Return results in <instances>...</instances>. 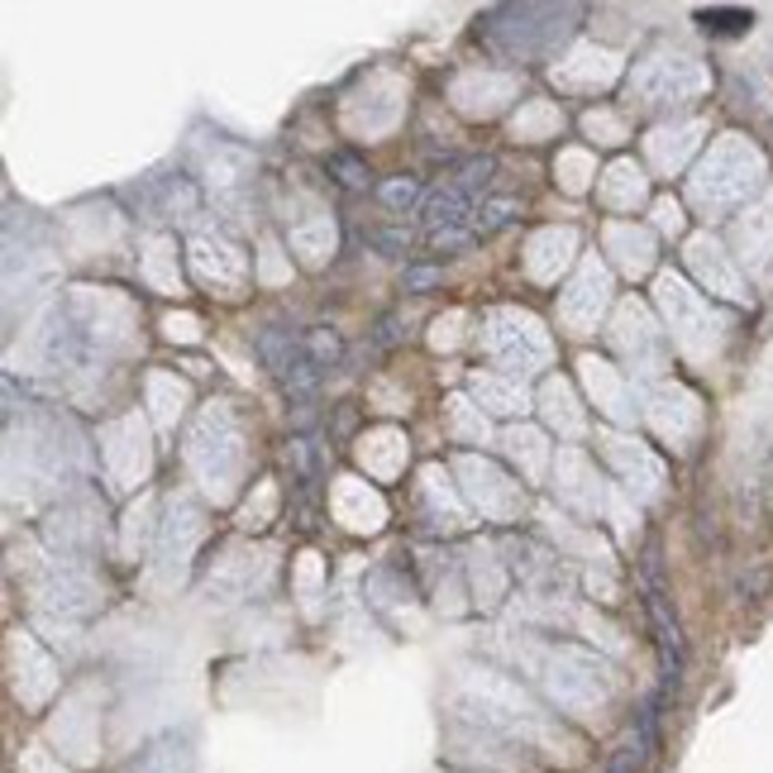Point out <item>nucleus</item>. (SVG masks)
Listing matches in <instances>:
<instances>
[{
	"mask_svg": "<svg viewBox=\"0 0 773 773\" xmlns=\"http://www.w3.org/2000/svg\"><path fill=\"white\" fill-rule=\"evenodd\" d=\"M697 20H702L706 29H716V34H740V29L750 24V14H745V10H702Z\"/></svg>",
	"mask_w": 773,
	"mask_h": 773,
	"instance_id": "423d86ee",
	"label": "nucleus"
},
{
	"mask_svg": "<svg viewBox=\"0 0 773 773\" xmlns=\"http://www.w3.org/2000/svg\"><path fill=\"white\" fill-rule=\"evenodd\" d=\"M492 168H496L492 158H469V163H463V172H459V182H454V187H459V191H469V197H473L478 187H488Z\"/></svg>",
	"mask_w": 773,
	"mask_h": 773,
	"instance_id": "0eeeda50",
	"label": "nucleus"
},
{
	"mask_svg": "<svg viewBox=\"0 0 773 773\" xmlns=\"http://www.w3.org/2000/svg\"><path fill=\"white\" fill-rule=\"evenodd\" d=\"M521 215V205L515 201H488L478 211V234H496V230H506V224Z\"/></svg>",
	"mask_w": 773,
	"mask_h": 773,
	"instance_id": "20e7f679",
	"label": "nucleus"
},
{
	"mask_svg": "<svg viewBox=\"0 0 773 773\" xmlns=\"http://www.w3.org/2000/svg\"><path fill=\"white\" fill-rule=\"evenodd\" d=\"M769 583H773V573L764 569V573H754V578H745V583H740V592H745V598H764V592H769Z\"/></svg>",
	"mask_w": 773,
	"mask_h": 773,
	"instance_id": "9b49d317",
	"label": "nucleus"
},
{
	"mask_svg": "<svg viewBox=\"0 0 773 773\" xmlns=\"http://www.w3.org/2000/svg\"><path fill=\"white\" fill-rule=\"evenodd\" d=\"M434 282V272L430 268H415V272H406V287H430Z\"/></svg>",
	"mask_w": 773,
	"mask_h": 773,
	"instance_id": "f8f14e48",
	"label": "nucleus"
},
{
	"mask_svg": "<svg viewBox=\"0 0 773 773\" xmlns=\"http://www.w3.org/2000/svg\"><path fill=\"white\" fill-rule=\"evenodd\" d=\"M330 168H340L349 187H368V177H363V168L353 163V158H330Z\"/></svg>",
	"mask_w": 773,
	"mask_h": 773,
	"instance_id": "9d476101",
	"label": "nucleus"
},
{
	"mask_svg": "<svg viewBox=\"0 0 773 773\" xmlns=\"http://www.w3.org/2000/svg\"><path fill=\"white\" fill-rule=\"evenodd\" d=\"M644 606H650L659 650H664V692H669L673 683H679V673H683V631H679V616L669 611V598H664V588H659V583H650V592H644Z\"/></svg>",
	"mask_w": 773,
	"mask_h": 773,
	"instance_id": "f257e3e1",
	"label": "nucleus"
},
{
	"mask_svg": "<svg viewBox=\"0 0 773 773\" xmlns=\"http://www.w3.org/2000/svg\"><path fill=\"white\" fill-rule=\"evenodd\" d=\"M301 344H305V353H311V363L320 368V373L340 368V359H344V340H340V330H330V325L305 330V334H301Z\"/></svg>",
	"mask_w": 773,
	"mask_h": 773,
	"instance_id": "7ed1b4c3",
	"label": "nucleus"
},
{
	"mask_svg": "<svg viewBox=\"0 0 773 773\" xmlns=\"http://www.w3.org/2000/svg\"><path fill=\"white\" fill-rule=\"evenodd\" d=\"M425 220H430V230L440 234V230H469V220H473V197L469 191H459V187H440L434 197L425 201Z\"/></svg>",
	"mask_w": 773,
	"mask_h": 773,
	"instance_id": "f03ea898",
	"label": "nucleus"
},
{
	"mask_svg": "<svg viewBox=\"0 0 773 773\" xmlns=\"http://www.w3.org/2000/svg\"><path fill=\"white\" fill-rule=\"evenodd\" d=\"M373 244L386 249V253H406V230H378Z\"/></svg>",
	"mask_w": 773,
	"mask_h": 773,
	"instance_id": "1a4fd4ad",
	"label": "nucleus"
},
{
	"mask_svg": "<svg viewBox=\"0 0 773 773\" xmlns=\"http://www.w3.org/2000/svg\"><path fill=\"white\" fill-rule=\"evenodd\" d=\"M640 760H644V745H625V750L611 754L606 773H635V769H640Z\"/></svg>",
	"mask_w": 773,
	"mask_h": 773,
	"instance_id": "6e6552de",
	"label": "nucleus"
},
{
	"mask_svg": "<svg viewBox=\"0 0 773 773\" xmlns=\"http://www.w3.org/2000/svg\"><path fill=\"white\" fill-rule=\"evenodd\" d=\"M378 197L392 205L396 215H406V211H415V205H421V187H415V182H386Z\"/></svg>",
	"mask_w": 773,
	"mask_h": 773,
	"instance_id": "39448f33",
	"label": "nucleus"
}]
</instances>
